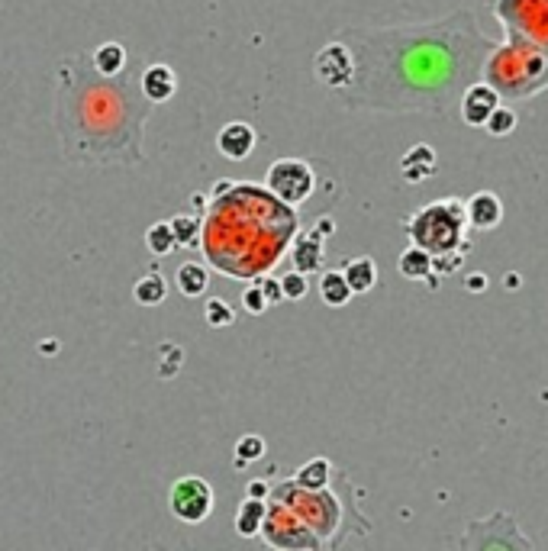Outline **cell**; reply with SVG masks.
<instances>
[{
    "label": "cell",
    "mask_w": 548,
    "mask_h": 551,
    "mask_svg": "<svg viewBox=\"0 0 548 551\" xmlns=\"http://www.w3.org/2000/svg\"><path fill=\"white\" fill-rule=\"evenodd\" d=\"M152 104L139 91L136 71L100 75L88 52L65 55L55 68V136L68 165L136 168L146 162L142 139Z\"/></svg>",
    "instance_id": "obj_2"
},
{
    "label": "cell",
    "mask_w": 548,
    "mask_h": 551,
    "mask_svg": "<svg viewBox=\"0 0 548 551\" xmlns=\"http://www.w3.org/2000/svg\"><path fill=\"white\" fill-rule=\"evenodd\" d=\"M339 271H342L345 284H349L352 297L368 294V290H374V284H378V265H374V258H368V255L349 258Z\"/></svg>",
    "instance_id": "obj_18"
},
{
    "label": "cell",
    "mask_w": 548,
    "mask_h": 551,
    "mask_svg": "<svg viewBox=\"0 0 548 551\" xmlns=\"http://www.w3.org/2000/svg\"><path fill=\"white\" fill-rule=\"evenodd\" d=\"M336 39L352 55V81L336 94L339 104L371 113H455L497 49L471 10L432 23L345 26Z\"/></svg>",
    "instance_id": "obj_1"
},
{
    "label": "cell",
    "mask_w": 548,
    "mask_h": 551,
    "mask_svg": "<svg viewBox=\"0 0 548 551\" xmlns=\"http://www.w3.org/2000/svg\"><path fill=\"white\" fill-rule=\"evenodd\" d=\"M400 171H403V178H407L410 184L426 181L429 174L436 171V152H432L429 145H413V149L403 155Z\"/></svg>",
    "instance_id": "obj_20"
},
{
    "label": "cell",
    "mask_w": 548,
    "mask_h": 551,
    "mask_svg": "<svg viewBox=\"0 0 548 551\" xmlns=\"http://www.w3.org/2000/svg\"><path fill=\"white\" fill-rule=\"evenodd\" d=\"M168 226H171V236H175V242H178V249L181 245L184 249H191V245L200 242V216H191V213L171 216Z\"/></svg>",
    "instance_id": "obj_27"
},
{
    "label": "cell",
    "mask_w": 548,
    "mask_h": 551,
    "mask_svg": "<svg viewBox=\"0 0 548 551\" xmlns=\"http://www.w3.org/2000/svg\"><path fill=\"white\" fill-rule=\"evenodd\" d=\"M333 477H336L333 461L329 458H310L307 464H300L291 481L297 487H304V490H323V487L333 484Z\"/></svg>",
    "instance_id": "obj_19"
},
{
    "label": "cell",
    "mask_w": 548,
    "mask_h": 551,
    "mask_svg": "<svg viewBox=\"0 0 548 551\" xmlns=\"http://www.w3.org/2000/svg\"><path fill=\"white\" fill-rule=\"evenodd\" d=\"M333 236V220L323 216L316 220L313 229L307 232H297L294 242H291V261H294V271L297 274H310L323 268V249H326V239Z\"/></svg>",
    "instance_id": "obj_12"
},
{
    "label": "cell",
    "mask_w": 548,
    "mask_h": 551,
    "mask_svg": "<svg viewBox=\"0 0 548 551\" xmlns=\"http://www.w3.org/2000/svg\"><path fill=\"white\" fill-rule=\"evenodd\" d=\"M300 232L297 210L271 197L265 187L223 178L210 194V210L200 220V245L226 278L258 281L278 265Z\"/></svg>",
    "instance_id": "obj_3"
},
{
    "label": "cell",
    "mask_w": 548,
    "mask_h": 551,
    "mask_svg": "<svg viewBox=\"0 0 548 551\" xmlns=\"http://www.w3.org/2000/svg\"><path fill=\"white\" fill-rule=\"evenodd\" d=\"M139 91L142 97L149 100L152 107L158 104H165V100H171L178 94V75H175V68L165 65V62H152L139 71Z\"/></svg>",
    "instance_id": "obj_14"
},
{
    "label": "cell",
    "mask_w": 548,
    "mask_h": 551,
    "mask_svg": "<svg viewBox=\"0 0 548 551\" xmlns=\"http://www.w3.org/2000/svg\"><path fill=\"white\" fill-rule=\"evenodd\" d=\"M146 249L158 258H165V255H171L178 249V242H175V236H171L168 223H155V226L146 229Z\"/></svg>",
    "instance_id": "obj_28"
},
{
    "label": "cell",
    "mask_w": 548,
    "mask_h": 551,
    "mask_svg": "<svg viewBox=\"0 0 548 551\" xmlns=\"http://www.w3.org/2000/svg\"><path fill=\"white\" fill-rule=\"evenodd\" d=\"M468 287H471V290H484V287H487V278H484V274H471V278H468Z\"/></svg>",
    "instance_id": "obj_36"
},
{
    "label": "cell",
    "mask_w": 548,
    "mask_h": 551,
    "mask_svg": "<svg viewBox=\"0 0 548 551\" xmlns=\"http://www.w3.org/2000/svg\"><path fill=\"white\" fill-rule=\"evenodd\" d=\"M165 297H168V281L158 271L142 274L133 284V300L139 307H158V303H165Z\"/></svg>",
    "instance_id": "obj_25"
},
{
    "label": "cell",
    "mask_w": 548,
    "mask_h": 551,
    "mask_svg": "<svg viewBox=\"0 0 548 551\" xmlns=\"http://www.w3.org/2000/svg\"><path fill=\"white\" fill-rule=\"evenodd\" d=\"M494 13L510 39L548 52V0H494Z\"/></svg>",
    "instance_id": "obj_9"
},
{
    "label": "cell",
    "mask_w": 548,
    "mask_h": 551,
    "mask_svg": "<svg viewBox=\"0 0 548 551\" xmlns=\"http://www.w3.org/2000/svg\"><path fill=\"white\" fill-rule=\"evenodd\" d=\"M316 290H320V300L326 303V307H333V310L345 307V303L352 300V290H349V284H345L339 268L323 271V278H320V284H316Z\"/></svg>",
    "instance_id": "obj_24"
},
{
    "label": "cell",
    "mask_w": 548,
    "mask_h": 551,
    "mask_svg": "<svg viewBox=\"0 0 548 551\" xmlns=\"http://www.w3.org/2000/svg\"><path fill=\"white\" fill-rule=\"evenodd\" d=\"M481 81L494 87L500 100H523L548 87V52L523 39H507L490 52Z\"/></svg>",
    "instance_id": "obj_5"
},
{
    "label": "cell",
    "mask_w": 548,
    "mask_h": 551,
    "mask_svg": "<svg viewBox=\"0 0 548 551\" xmlns=\"http://www.w3.org/2000/svg\"><path fill=\"white\" fill-rule=\"evenodd\" d=\"M265 455V439L262 435H242L236 442V468H249L252 461Z\"/></svg>",
    "instance_id": "obj_30"
},
{
    "label": "cell",
    "mask_w": 548,
    "mask_h": 551,
    "mask_svg": "<svg viewBox=\"0 0 548 551\" xmlns=\"http://www.w3.org/2000/svg\"><path fill=\"white\" fill-rule=\"evenodd\" d=\"M265 503H268V500H252V497H245V500H242L239 516H236V532L242 535V539H255L258 529H262Z\"/></svg>",
    "instance_id": "obj_26"
},
{
    "label": "cell",
    "mask_w": 548,
    "mask_h": 551,
    "mask_svg": "<svg viewBox=\"0 0 548 551\" xmlns=\"http://www.w3.org/2000/svg\"><path fill=\"white\" fill-rule=\"evenodd\" d=\"M168 510L178 522L187 526H200L213 513V487L197 474L178 477L168 490Z\"/></svg>",
    "instance_id": "obj_11"
},
{
    "label": "cell",
    "mask_w": 548,
    "mask_h": 551,
    "mask_svg": "<svg viewBox=\"0 0 548 551\" xmlns=\"http://www.w3.org/2000/svg\"><path fill=\"white\" fill-rule=\"evenodd\" d=\"M91 65L107 78L123 75V71L129 68V52H126V46H120V42H104V46H97L91 52Z\"/></svg>",
    "instance_id": "obj_21"
},
{
    "label": "cell",
    "mask_w": 548,
    "mask_h": 551,
    "mask_svg": "<svg viewBox=\"0 0 548 551\" xmlns=\"http://www.w3.org/2000/svg\"><path fill=\"white\" fill-rule=\"evenodd\" d=\"M242 310L252 313V316H262V313L271 310V303H268L265 290H262V284H258V281L242 290Z\"/></svg>",
    "instance_id": "obj_32"
},
{
    "label": "cell",
    "mask_w": 548,
    "mask_h": 551,
    "mask_svg": "<svg viewBox=\"0 0 548 551\" xmlns=\"http://www.w3.org/2000/svg\"><path fill=\"white\" fill-rule=\"evenodd\" d=\"M258 535H262V542L271 551H326V545L316 539L304 522L271 497L265 503V519Z\"/></svg>",
    "instance_id": "obj_8"
},
{
    "label": "cell",
    "mask_w": 548,
    "mask_h": 551,
    "mask_svg": "<svg viewBox=\"0 0 548 551\" xmlns=\"http://www.w3.org/2000/svg\"><path fill=\"white\" fill-rule=\"evenodd\" d=\"M407 232H410V242L416 249H423L432 265H442L445 258H455L461 261L471 249L468 242V216H465V203L449 197V200H436L429 207L416 210L413 216H407Z\"/></svg>",
    "instance_id": "obj_6"
},
{
    "label": "cell",
    "mask_w": 548,
    "mask_h": 551,
    "mask_svg": "<svg viewBox=\"0 0 548 551\" xmlns=\"http://www.w3.org/2000/svg\"><path fill=\"white\" fill-rule=\"evenodd\" d=\"M268 493H271V487L265 481H252L249 484V497L252 500H268Z\"/></svg>",
    "instance_id": "obj_35"
},
{
    "label": "cell",
    "mask_w": 548,
    "mask_h": 551,
    "mask_svg": "<svg viewBox=\"0 0 548 551\" xmlns=\"http://www.w3.org/2000/svg\"><path fill=\"white\" fill-rule=\"evenodd\" d=\"M465 216H468V226L478 229V232H490L503 223V203L497 194L490 191H478L468 203H465Z\"/></svg>",
    "instance_id": "obj_17"
},
{
    "label": "cell",
    "mask_w": 548,
    "mask_h": 551,
    "mask_svg": "<svg viewBox=\"0 0 548 551\" xmlns=\"http://www.w3.org/2000/svg\"><path fill=\"white\" fill-rule=\"evenodd\" d=\"M397 271L407 281H429L432 287H436V271H432V258L423 249H416V245H410V249L400 255Z\"/></svg>",
    "instance_id": "obj_22"
},
{
    "label": "cell",
    "mask_w": 548,
    "mask_h": 551,
    "mask_svg": "<svg viewBox=\"0 0 548 551\" xmlns=\"http://www.w3.org/2000/svg\"><path fill=\"white\" fill-rule=\"evenodd\" d=\"M484 129H487V133L490 136H510L513 133V129H516V113H513V107H497L494 113H490V120L484 123Z\"/></svg>",
    "instance_id": "obj_31"
},
{
    "label": "cell",
    "mask_w": 548,
    "mask_h": 551,
    "mask_svg": "<svg viewBox=\"0 0 548 551\" xmlns=\"http://www.w3.org/2000/svg\"><path fill=\"white\" fill-rule=\"evenodd\" d=\"M271 500H278L281 506H287L304 526L326 545V551H333L342 545V539L349 535V526L345 522L349 519H358V510L349 503V500H342L336 490H304V487H297L291 477L287 481H278L271 487L268 493ZM362 522V519H358Z\"/></svg>",
    "instance_id": "obj_4"
},
{
    "label": "cell",
    "mask_w": 548,
    "mask_h": 551,
    "mask_svg": "<svg viewBox=\"0 0 548 551\" xmlns=\"http://www.w3.org/2000/svg\"><path fill=\"white\" fill-rule=\"evenodd\" d=\"M281 294H284V300H304L310 294V278L307 274L287 271L281 278Z\"/></svg>",
    "instance_id": "obj_33"
},
{
    "label": "cell",
    "mask_w": 548,
    "mask_h": 551,
    "mask_svg": "<svg viewBox=\"0 0 548 551\" xmlns=\"http://www.w3.org/2000/svg\"><path fill=\"white\" fill-rule=\"evenodd\" d=\"M265 191L287 207H300L316 191V174L304 158H278L265 174Z\"/></svg>",
    "instance_id": "obj_10"
},
{
    "label": "cell",
    "mask_w": 548,
    "mask_h": 551,
    "mask_svg": "<svg viewBox=\"0 0 548 551\" xmlns=\"http://www.w3.org/2000/svg\"><path fill=\"white\" fill-rule=\"evenodd\" d=\"M500 104H503V100L497 97L494 87H487L484 81H478V84H471L465 94H461L458 113H461V120H465L468 126H484L490 120V113H494Z\"/></svg>",
    "instance_id": "obj_15"
},
{
    "label": "cell",
    "mask_w": 548,
    "mask_h": 551,
    "mask_svg": "<svg viewBox=\"0 0 548 551\" xmlns=\"http://www.w3.org/2000/svg\"><path fill=\"white\" fill-rule=\"evenodd\" d=\"M313 75L323 87L339 94L342 87L352 81V55H349V49H345L339 39L326 42V46L313 58Z\"/></svg>",
    "instance_id": "obj_13"
},
{
    "label": "cell",
    "mask_w": 548,
    "mask_h": 551,
    "mask_svg": "<svg viewBox=\"0 0 548 551\" xmlns=\"http://www.w3.org/2000/svg\"><path fill=\"white\" fill-rule=\"evenodd\" d=\"M461 551H536L519 529L513 513H490L484 519H471L461 532Z\"/></svg>",
    "instance_id": "obj_7"
},
{
    "label": "cell",
    "mask_w": 548,
    "mask_h": 551,
    "mask_svg": "<svg viewBox=\"0 0 548 551\" xmlns=\"http://www.w3.org/2000/svg\"><path fill=\"white\" fill-rule=\"evenodd\" d=\"M204 319H207L210 329H226V326L236 323V310H233V303H229V300L210 297L207 307H204Z\"/></svg>",
    "instance_id": "obj_29"
},
{
    "label": "cell",
    "mask_w": 548,
    "mask_h": 551,
    "mask_svg": "<svg viewBox=\"0 0 548 551\" xmlns=\"http://www.w3.org/2000/svg\"><path fill=\"white\" fill-rule=\"evenodd\" d=\"M255 142H258V133L242 120L226 123L220 133H216V149H220V155L229 158V162H245V158L255 152Z\"/></svg>",
    "instance_id": "obj_16"
},
{
    "label": "cell",
    "mask_w": 548,
    "mask_h": 551,
    "mask_svg": "<svg viewBox=\"0 0 548 551\" xmlns=\"http://www.w3.org/2000/svg\"><path fill=\"white\" fill-rule=\"evenodd\" d=\"M136 551H207V548H197V545H187V542H181V545L152 542V545H142V548H136Z\"/></svg>",
    "instance_id": "obj_34"
},
{
    "label": "cell",
    "mask_w": 548,
    "mask_h": 551,
    "mask_svg": "<svg viewBox=\"0 0 548 551\" xmlns=\"http://www.w3.org/2000/svg\"><path fill=\"white\" fill-rule=\"evenodd\" d=\"M175 284L184 297H204L207 284H210V271H207L204 261H184L175 274Z\"/></svg>",
    "instance_id": "obj_23"
}]
</instances>
